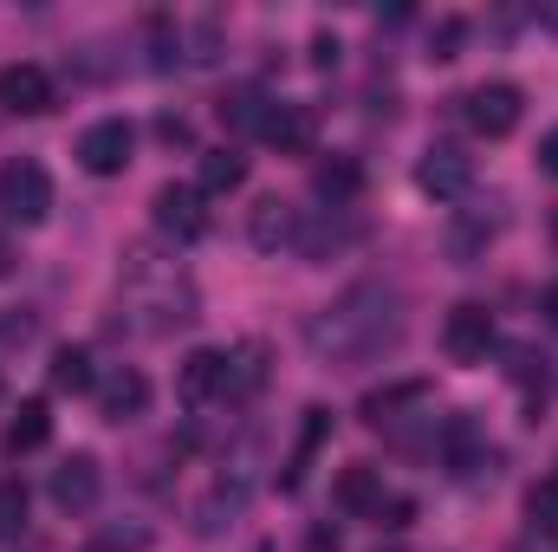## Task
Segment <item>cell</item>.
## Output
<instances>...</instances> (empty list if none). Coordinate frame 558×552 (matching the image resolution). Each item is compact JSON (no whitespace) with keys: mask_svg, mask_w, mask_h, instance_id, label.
Listing matches in <instances>:
<instances>
[{"mask_svg":"<svg viewBox=\"0 0 558 552\" xmlns=\"http://www.w3.org/2000/svg\"><path fill=\"white\" fill-rule=\"evenodd\" d=\"M397 338H403V299L384 279H357L305 319V351L318 364H364L384 358Z\"/></svg>","mask_w":558,"mask_h":552,"instance_id":"obj_1","label":"cell"},{"mask_svg":"<svg viewBox=\"0 0 558 552\" xmlns=\"http://www.w3.org/2000/svg\"><path fill=\"white\" fill-rule=\"evenodd\" d=\"M118 312H124V325L137 338H169V332L202 319V292H195V279L182 274L169 254L131 248L124 274H118Z\"/></svg>","mask_w":558,"mask_h":552,"instance_id":"obj_2","label":"cell"},{"mask_svg":"<svg viewBox=\"0 0 558 552\" xmlns=\"http://www.w3.org/2000/svg\"><path fill=\"white\" fill-rule=\"evenodd\" d=\"M247 501H254V461H228V468L208 481V494L189 507V527H195L202 540H215V533H228V527L247 514Z\"/></svg>","mask_w":558,"mask_h":552,"instance_id":"obj_3","label":"cell"},{"mask_svg":"<svg viewBox=\"0 0 558 552\" xmlns=\"http://www.w3.org/2000/svg\"><path fill=\"white\" fill-rule=\"evenodd\" d=\"M0 215L20 221V228H33V221L52 215V176H46V163L13 156V163L0 169Z\"/></svg>","mask_w":558,"mask_h":552,"instance_id":"obj_4","label":"cell"},{"mask_svg":"<svg viewBox=\"0 0 558 552\" xmlns=\"http://www.w3.org/2000/svg\"><path fill=\"white\" fill-rule=\"evenodd\" d=\"M461 118H468V131L474 137H513L520 131V118H526V98H520V85H507V79H487V85H474L468 98H461Z\"/></svg>","mask_w":558,"mask_h":552,"instance_id":"obj_5","label":"cell"},{"mask_svg":"<svg viewBox=\"0 0 558 552\" xmlns=\"http://www.w3.org/2000/svg\"><path fill=\"white\" fill-rule=\"evenodd\" d=\"M202 202H208L202 189H189V182H162V189L149 195L156 235H169V241H202V235H208V208H202Z\"/></svg>","mask_w":558,"mask_h":552,"instance_id":"obj_6","label":"cell"},{"mask_svg":"<svg viewBox=\"0 0 558 552\" xmlns=\"http://www.w3.org/2000/svg\"><path fill=\"white\" fill-rule=\"evenodd\" d=\"M441 351H448L454 364H481V358L494 351V312H487L481 299H461V305L441 319Z\"/></svg>","mask_w":558,"mask_h":552,"instance_id":"obj_7","label":"cell"},{"mask_svg":"<svg viewBox=\"0 0 558 552\" xmlns=\"http://www.w3.org/2000/svg\"><path fill=\"white\" fill-rule=\"evenodd\" d=\"M468 182H474V156H468L461 143H428V149H422V163H416L422 195L454 202V195H468Z\"/></svg>","mask_w":558,"mask_h":552,"instance_id":"obj_8","label":"cell"},{"mask_svg":"<svg viewBox=\"0 0 558 552\" xmlns=\"http://www.w3.org/2000/svg\"><path fill=\"white\" fill-rule=\"evenodd\" d=\"M98 488H105L98 455H65V461L52 468V481H46V494H52L59 514H92V507H98Z\"/></svg>","mask_w":558,"mask_h":552,"instance_id":"obj_9","label":"cell"},{"mask_svg":"<svg viewBox=\"0 0 558 552\" xmlns=\"http://www.w3.org/2000/svg\"><path fill=\"white\" fill-rule=\"evenodd\" d=\"M131 149H137V131L124 118H98L85 137H78V163L92 176H124L131 169Z\"/></svg>","mask_w":558,"mask_h":552,"instance_id":"obj_10","label":"cell"},{"mask_svg":"<svg viewBox=\"0 0 558 552\" xmlns=\"http://www.w3.org/2000/svg\"><path fill=\"white\" fill-rule=\"evenodd\" d=\"M0 111H13V118H46V111H52V79H46V65H33V59L0 65Z\"/></svg>","mask_w":558,"mask_h":552,"instance_id":"obj_11","label":"cell"},{"mask_svg":"<svg viewBox=\"0 0 558 552\" xmlns=\"http://www.w3.org/2000/svg\"><path fill=\"white\" fill-rule=\"evenodd\" d=\"M143 410H149V377H143L137 364L98 371V416L105 422H137Z\"/></svg>","mask_w":558,"mask_h":552,"instance_id":"obj_12","label":"cell"},{"mask_svg":"<svg viewBox=\"0 0 558 552\" xmlns=\"http://www.w3.org/2000/svg\"><path fill=\"white\" fill-rule=\"evenodd\" d=\"M312 195H318V202H331V208H351V202L364 195V163H357L351 149L318 156V163H312Z\"/></svg>","mask_w":558,"mask_h":552,"instance_id":"obj_13","label":"cell"},{"mask_svg":"<svg viewBox=\"0 0 558 552\" xmlns=\"http://www.w3.org/2000/svg\"><path fill=\"white\" fill-rule=\"evenodd\" d=\"M331 501H338V514H344V520H377V507L390 501V494H384V468H371V461H351V468L338 475Z\"/></svg>","mask_w":558,"mask_h":552,"instance_id":"obj_14","label":"cell"},{"mask_svg":"<svg viewBox=\"0 0 558 552\" xmlns=\"http://www.w3.org/2000/svg\"><path fill=\"white\" fill-rule=\"evenodd\" d=\"M221 371H228L221 404H247V397H260V391H267V345H260V338H241L234 351H221Z\"/></svg>","mask_w":558,"mask_h":552,"instance_id":"obj_15","label":"cell"},{"mask_svg":"<svg viewBox=\"0 0 558 552\" xmlns=\"http://www.w3.org/2000/svg\"><path fill=\"white\" fill-rule=\"evenodd\" d=\"M260 137L274 143L279 156H312V143H318V118H312V105H267Z\"/></svg>","mask_w":558,"mask_h":552,"instance_id":"obj_16","label":"cell"},{"mask_svg":"<svg viewBox=\"0 0 558 552\" xmlns=\"http://www.w3.org/2000/svg\"><path fill=\"white\" fill-rule=\"evenodd\" d=\"M247 241H254L260 254L292 248V241H299V208H292V202H279V195H260V202H254V215H247Z\"/></svg>","mask_w":558,"mask_h":552,"instance_id":"obj_17","label":"cell"},{"mask_svg":"<svg viewBox=\"0 0 558 552\" xmlns=\"http://www.w3.org/2000/svg\"><path fill=\"white\" fill-rule=\"evenodd\" d=\"M175 391H182V404H189V410L221 404V391H228L221 351H189V358H182V371H175Z\"/></svg>","mask_w":558,"mask_h":552,"instance_id":"obj_18","label":"cell"},{"mask_svg":"<svg viewBox=\"0 0 558 552\" xmlns=\"http://www.w3.org/2000/svg\"><path fill=\"white\" fill-rule=\"evenodd\" d=\"M247 182V156H234V149H202V163H195V189L202 195H234Z\"/></svg>","mask_w":558,"mask_h":552,"instance_id":"obj_19","label":"cell"},{"mask_svg":"<svg viewBox=\"0 0 558 552\" xmlns=\"http://www.w3.org/2000/svg\"><path fill=\"white\" fill-rule=\"evenodd\" d=\"M46 435H52V410L39 397H26L7 422V455H33V448H46Z\"/></svg>","mask_w":558,"mask_h":552,"instance_id":"obj_20","label":"cell"},{"mask_svg":"<svg viewBox=\"0 0 558 552\" xmlns=\"http://www.w3.org/2000/svg\"><path fill=\"white\" fill-rule=\"evenodd\" d=\"M52 391H65V397L98 391V364H92L85 345H59V351H52Z\"/></svg>","mask_w":558,"mask_h":552,"instance_id":"obj_21","label":"cell"},{"mask_svg":"<svg viewBox=\"0 0 558 552\" xmlns=\"http://www.w3.org/2000/svg\"><path fill=\"white\" fill-rule=\"evenodd\" d=\"M331 435V410H305V435H299V448H292V461H286V488H299L305 481V468H312V455H318V442Z\"/></svg>","mask_w":558,"mask_h":552,"instance_id":"obj_22","label":"cell"},{"mask_svg":"<svg viewBox=\"0 0 558 552\" xmlns=\"http://www.w3.org/2000/svg\"><path fill=\"white\" fill-rule=\"evenodd\" d=\"M215 111H221V124H228V131H260V124H267V98H260L254 85H234Z\"/></svg>","mask_w":558,"mask_h":552,"instance_id":"obj_23","label":"cell"},{"mask_svg":"<svg viewBox=\"0 0 558 552\" xmlns=\"http://www.w3.org/2000/svg\"><path fill=\"white\" fill-rule=\"evenodd\" d=\"M441 448H448V468H454V475H474V468H481V429H474V416H454Z\"/></svg>","mask_w":558,"mask_h":552,"instance_id":"obj_24","label":"cell"},{"mask_svg":"<svg viewBox=\"0 0 558 552\" xmlns=\"http://www.w3.org/2000/svg\"><path fill=\"white\" fill-rule=\"evenodd\" d=\"M526 520H533V533L558 540V475H546V481L526 488Z\"/></svg>","mask_w":558,"mask_h":552,"instance_id":"obj_25","label":"cell"},{"mask_svg":"<svg viewBox=\"0 0 558 552\" xmlns=\"http://www.w3.org/2000/svg\"><path fill=\"white\" fill-rule=\"evenodd\" d=\"M149 540H156V533H149V520H105V527L92 533V547H98V552H143Z\"/></svg>","mask_w":558,"mask_h":552,"instance_id":"obj_26","label":"cell"},{"mask_svg":"<svg viewBox=\"0 0 558 552\" xmlns=\"http://www.w3.org/2000/svg\"><path fill=\"white\" fill-rule=\"evenodd\" d=\"M422 397H428V384H422V377L390 384V391H371V397H364V422H384V416H397L403 404H422Z\"/></svg>","mask_w":558,"mask_h":552,"instance_id":"obj_27","label":"cell"},{"mask_svg":"<svg viewBox=\"0 0 558 552\" xmlns=\"http://www.w3.org/2000/svg\"><path fill=\"white\" fill-rule=\"evenodd\" d=\"M26 507H33L26 501V481H0V547L26 533Z\"/></svg>","mask_w":558,"mask_h":552,"instance_id":"obj_28","label":"cell"},{"mask_svg":"<svg viewBox=\"0 0 558 552\" xmlns=\"http://www.w3.org/2000/svg\"><path fill=\"white\" fill-rule=\"evenodd\" d=\"M461 33H468V26H461L454 13H448V20H435V33H428V59H454V46H461Z\"/></svg>","mask_w":558,"mask_h":552,"instance_id":"obj_29","label":"cell"},{"mask_svg":"<svg viewBox=\"0 0 558 552\" xmlns=\"http://www.w3.org/2000/svg\"><path fill=\"white\" fill-rule=\"evenodd\" d=\"M338 52H344V46H338L331 33H318V39H312V65H318V72H331V65H338Z\"/></svg>","mask_w":558,"mask_h":552,"instance_id":"obj_30","label":"cell"},{"mask_svg":"<svg viewBox=\"0 0 558 552\" xmlns=\"http://www.w3.org/2000/svg\"><path fill=\"white\" fill-rule=\"evenodd\" d=\"M305 552H344V547H338L331 527H312V533H305Z\"/></svg>","mask_w":558,"mask_h":552,"instance_id":"obj_31","label":"cell"},{"mask_svg":"<svg viewBox=\"0 0 558 552\" xmlns=\"http://www.w3.org/2000/svg\"><path fill=\"white\" fill-rule=\"evenodd\" d=\"M156 137L162 143H189V124H182V118H156Z\"/></svg>","mask_w":558,"mask_h":552,"instance_id":"obj_32","label":"cell"},{"mask_svg":"<svg viewBox=\"0 0 558 552\" xmlns=\"http://www.w3.org/2000/svg\"><path fill=\"white\" fill-rule=\"evenodd\" d=\"M539 169L558 176V131H546V143H539Z\"/></svg>","mask_w":558,"mask_h":552,"instance_id":"obj_33","label":"cell"},{"mask_svg":"<svg viewBox=\"0 0 558 552\" xmlns=\"http://www.w3.org/2000/svg\"><path fill=\"white\" fill-rule=\"evenodd\" d=\"M539 312H546V325H558V279L546 286V299H539Z\"/></svg>","mask_w":558,"mask_h":552,"instance_id":"obj_34","label":"cell"},{"mask_svg":"<svg viewBox=\"0 0 558 552\" xmlns=\"http://www.w3.org/2000/svg\"><path fill=\"white\" fill-rule=\"evenodd\" d=\"M13 261H20V254H13V248H7V235H0V279L13 274Z\"/></svg>","mask_w":558,"mask_h":552,"instance_id":"obj_35","label":"cell"},{"mask_svg":"<svg viewBox=\"0 0 558 552\" xmlns=\"http://www.w3.org/2000/svg\"><path fill=\"white\" fill-rule=\"evenodd\" d=\"M539 20H546V26H553V33H558V7H546V13H539Z\"/></svg>","mask_w":558,"mask_h":552,"instance_id":"obj_36","label":"cell"}]
</instances>
